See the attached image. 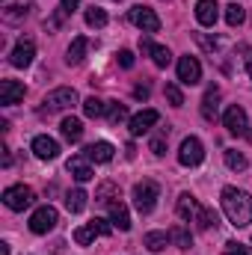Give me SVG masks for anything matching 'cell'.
I'll use <instances>...</instances> for the list:
<instances>
[{
  "label": "cell",
  "instance_id": "cell-19",
  "mask_svg": "<svg viewBox=\"0 0 252 255\" xmlns=\"http://www.w3.org/2000/svg\"><path fill=\"white\" fill-rule=\"evenodd\" d=\"M119 199V196H116ZM107 202V208H110V223L116 226V229H122V232H127L130 229V214H127V208L122 205V202Z\"/></svg>",
  "mask_w": 252,
  "mask_h": 255
},
{
  "label": "cell",
  "instance_id": "cell-23",
  "mask_svg": "<svg viewBox=\"0 0 252 255\" xmlns=\"http://www.w3.org/2000/svg\"><path fill=\"white\" fill-rule=\"evenodd\" d=\"M169 241H172V238H169L166 232H148V235L142 238V247L151 250V253H163V250L169 247Z\"/></svg>",
  "mask_w": 252,
  "mask_h": 255
},
{
  "label": "cell",
  "instance_id": "cell-20",
  "mask_svg": "<svg viewBox=\"0 0 252 255\" xmlns=\"http://www.w3.org/2000/svg\"><path fill=\"white\" fill-rule=\"evenodd\" d=\"M217 110H220V89H217V86H208V92H205V98H202V116H205L208 122H214V119H217Z\"/></svg>",
  "mask_w": 252,
  "mask_h": 255
},
{
  "label": "cell",
  "instance_id": "cell-39",
  "mask_svg": "<svg viewBox=\"0 0 252 255\" xmlns=\"http://www.w3.org/2000/svg\"><path fill=\"white\" fill-rule=\"evenodd\" d=\"M119 65H122V68H130V65H133V54H130V51H119Z\"/></svg>",
  "mask_w": 252,
  "mask_h": 255
},
{
  "label": "cell",
  "instance_id": "cell-7",
  "mask_svg": "<svg viewBox=\"0 0 252 255\" xmlns=\"http://www.w3.org/2000/svg\"><path fill=\"white\" fill-rule=\"evenodd\" d=\"M202 157H205L202 142H199L196 136H187V139L181 142V148H178V163H181V166H199Z\"/></svg>",
  "mask_w": 252,
  "mask_h": 255
},
{
  "label": "cell",
  "instance_id": "cell-29",
  "mask_svg": "<svg viewBox=\"0 0 252 255\" xmlns=\"http://www.w3.org/2000/svg\"><path fill=\"white\" fill-rule=\"evenodd\" d=\"M86 24L95 27V30H101V27L107 24V12H104L101 6H89V9H86Z\"/></svg>",
  "mask_w": 252,
  "mask_h": 255
},
{
  "label": "cell",
  "instance_id": "cell-13",
  "mask_svg": "<svg viewBox=\"0 0 252 255\" xmlns=\"http://www.w3.org/2000/svg\"><path fill=\"white\" fill-rule=\"evenodd\" d=\"M24 95H27L24 83H18V80H0V104L12 107V104L24 101Z\"/></svg>",
  "mask_w": 252,
  "mask_h": 255
},
{
  "label": "cell",
  "instance_id": "cell-2",
  "mask_svg": "<svg viewBox=\"0 0 252 255\" xmlns=\"http://www.w3.org/2000/svg\"><path fill=\"white\" fill-rule=\"evenodd\" d=\"M157 199H160V187L154 181H148V178L133 187V205H136L139 214H151L154 205H157Z\"/></svg>",
  "mask_w": 252,
  "mask_h": 255
},
{
  "label": "cell",
  "instance_id": "cell-31",
  "mask_svg": "<svg viewBox=\"0 0 252 255\" xmlns=\"http://www.w3.org/2000/svg\"><path fill=\"white\" fill-rule=\"evenodd\" d=\"M226 166H229V169H235V172H241V169H247V157H244L241 151L229 148V151H226Z\"/></svg>",
  "mask_w": 252,
  "mask_h": 255
},
{
  "label": "cell",
  "instance_id": "cell-33",
  "mask_svg": "<svg viewBox=\"0 0 252 255\" xmlns=\"http://www.w3.org/2000/svg\"><path fill=\"white\" fill-rule=\"evenodd\" d=\"M166 98H169L172 107H181V104H184V95H181V89H178L175 83H166Z\"/></svg>",
  "mask_w": 252,
  "mask_h": 255
},
{
  "label": "cell",
  "instance_id": "cell-28",
  "mask_svg": "<svg viewBox=\"0 0 252 255\" xmlns=\"http://www.w3.org/2000/svg\"><path fill=\"white\" fill-rule=\"evenodd\" d=\"M193 223H196V226H199V229H202V232H208V229H214V226H217V223H220V220H217V214H214V211H211V208H205V205H202V208H199V214H196V220H193Z\"/></svg>",
  "mask_w": 252,
  "mask_h": 255
},
{
  "label": "cell",
  "instance_id": "cell-12",
  "mask_svg": "<svg viewBox=\"0 0 252 255\" xmlns=\"http://www.w3.org/2000/svg\"><path fill=\"white\" fill-rule=\"evenodd\" d=\"M33 57H36L33 39H18V45H15L12 54H9V63L15 65V68H27V65L33 63Z\"/></svg>",
  "mask_w": 252,
  "mask_h": 255
},
{
  "label": "cell",
  "instance_id": "cell-15",
  "mask_svg": "<svg viewBox=\"0 0 252 255\" xmlns=\"http://www.w3.org/2000/svg\"><path fill=\"white\" fill-rule=\"evenodd\" d=\"M217 18H220V3L217 0H199L196 3V21L202 27H214Z\"/></svg>",
  "mask_w": 252,
  "mask_h": 255
},
{
  "label": "cell",
  "instance_id": "cell-18",
  "mask_svg": "<svg viewBox=\"0 0 252 255\" xmlns=\"http://www.w3.org/2000/svg\"><path fill=\"white\" fill-rule=\"evenodd\" d=\"M68 172H71V178L74 181H80V184H86L89 178H92V166L86 163V157H80V154H74V157H68Z\"/></svg>",
  "mask_w": 252,
  "mask_h": 255
},
{
  "label": "cell",
  "instance_id": "cell-16",
  "mask_svg": "<svg viewBox=\"0 0 252 255\" xmlns=\"http://www.w3.org/2000/svg\"><path fill=\"white\" fill-rule=\"evenodd\" d=\"M157 122H160V113L157 110H142V113H136L130 119V133L133 136H142L145 130H151V125H157Z\"/></svg>",
  "mask_w": 252,
  "mask_h": 255
},
{
  "label": "cell",
  "instance_id": "cell-30",
  "mask_svg": "<svg viewBox=\"0 0 252 255\" xmlns=\"http://www.w3.org/2000/svg\"><path fill=\"white\" fill-rule=\"evenodd\" d=\"M169 238H172L175 247H181V250H190V247H193V238H190V232L184 226H175V229L169 232Z\"/></svg>",
  "mask_w": 252,
  "mask_h": 255
},
{
  "label": "cell",
  "instance_id": "cell-4",
  "mask_svg": "<svg viewBox=\"0 0 252 255\" xmlns=\"http://www.w3.org/2000/svg\"><path fill=\"white\" fill-rule=\"evenodd\" d=\"M57 220H60L57 208L42 205V208H36V211H33V217H30V232H33V235H48V232H54Z\"/></svg>",
  "mask_w": 252,
  "mask_h": 255
},
{
  "label": "cell",
  "instance_id": "cell-24",
  "mask_svg": "<svg viewBox=\"0 0 252 255\" xmlns=\"http://www.w3.org/2000/svg\"><path fill=\"white\" fill-rule=\"evenodd\" d=\"M60 133H63L68 142H77V139L83 136V125H80V119H74V116H65L63 125H60Z\"/></svg>",
  "mask_w": 252,
  "mask_h": 255
},
{
  "label": "cell",
  "instance_id": "cell-32",
  "mask_svg": "<svg viewBox=\"0 0 252 255\" xmlns=\"http://www.w3.org/2000/svg\"><path fill=\"white\" fill-rule=\"evenodd\" d=\"M107 119H110V125H119V122H125V119H127V107H125V104H110V110H107Z\"/></svg>",
  "mask_w": 252,
  "mask_h": 255
},
{
  "label": "cell",
  "instance_id": "cell-3",
  "mask_svg": "<svg viewBox=\"0 0 252 255\" xmlns=\"http://www.w3.org/2000/svg\"><path fill=\"white\" fill-rule=\"evenodd\" d=\"M74 104H77V92H74L71 86H60V89H54V92L45 95L42 110H45V113H60V110L74 107Z\"/></svg>",
  "mask_w": 252,
  "mask_h": 255
},
{
  "label": "cell",
  "instance_id": "cell-9",
  "mask_svg": "<svg viewBox=\"0 0 252 255\" xmlns=\"http://www.w3.org/2000/svg\"><path fill=\"white\" fill-rule=\"evenodd\" d=\"M223 125L229 128V133H235V136L247 133V128H250V122H247V110L238 107V104H232V107L223 113Z\"/></svg>",
  "mask_w": 252,
  "mask_h": 255
},
{
  "label": "cell",
  "instance_id": "cell-27",
  "mask_svg": "<svg viewBox=\"0 0 252 255\" xmlns=\"http://www.w3.org/2000/svg\"><path fill=\"white\" fill-rule=\"evenodd\" d=\"M226 21H229V27H241L247 21V9L241 3H229L226 6Z\"/></svg>",
  "mask_w": 252,
  "mask_h": 255
},
{
  "label": "cell",
  "instance_id": "cell-22",
  "mask_svg": "<svg viewBox=\"0 0 252 255\" xmlns=\"http://www.w3.org/2000/svg\"><path fill=\"white\" fill-rule=\"evenodd\" d=\"M86 51H89V39L86 36H77V39H71V45H68V65H80L83 63V57H86Z\"/></svg>",
  "mask_w": 252,
  "mask_h": 255
},
{
  "label": "cell",
  "instance_id": "cell-41",
  "mask_svg": "<svg viewBox=\"0 0 252 255\" xmlns=\"http://www.w3.org/2000/svg\"><path fill=\"white\" fill-rule=\"evenodd\" d=\"M133 98L145 101V98H148V86H136V89H133Z\"/></svg>",
  "mask_w": 252,
  "mask_h": 255
},
{
  "label": "cell",
  "instance_id": "cell-6",
  "mask_svg": "<svg viewBox=\"0 0 252 255\" xmlns=\"http://www.w3.org/2000/svg\"><path fill=\"white\" fill-rule=\"evenodd\" d=\"M33 199H36V193L30 187H24V184H12V187L3 190V205L9 211H24V208L33 205Z\"/></svg>",
  "mask_w": 252,
  "mask_h": 255
},
{
  "label": "cell",
  "instance_id": "cell-8",
  "mask_svg": "<svg viewBox=\"0 0 252 255\" xmlns=\"http://www.w3.org/2000/svg\"><path fill=\"white\" fill-rule=\"evenodd\" d=\"M130 21H133L142 33H157V30H160V18H157L154 9H148V6H133V9H130Z\"/></svg>",
  "mask_w": 252,
  "mask_h": 255
},
{
  "label": "cell",
  "instance_id": "cell-21",
  "mask_svg": "<svg viewBox=\"0 0 252 255\" xmlns=\"http://www.w3.org/2000/svg\"><path fill=\"white\" fill-rule=\"evenodd\" d=\"M199 202H196V196H190V193H181L178 196V217L184 220V223H193L196 220V214H199Z\"/></svg>",
  "mask_w": 252,
  "mask_h": 255
},
{
  "label": "cell",
  "instance_id": "cell-14",
  "mask_svg": "<svg viewBox=\"0 0 252 255\" xmlns=\"http://www.w3.org/2000/svg\"><path fill=\"white\" fill-rule=\"evenodd\" d=\"M33 154H36L39 160H54V157L60 154V145H57V139L39 133V136H33Z\"/></svg>",
  "mask_w": 252,
  "mask_h": 255
},
{
  "label": "cell",
  "instance_id": "cell-10",
  "mask_svg": "<svg viewBox=\"0 0 252 255\" xmlns=\"http://www.w3.org/2000/svg\"><path fill=\"white\" fill-rule=\"evenodd\" d=\"M139 51H142V54H148V57H151V63L157 65V68H166V65L172 63V54H169V48H163V45H154L148 36H142V39H139Z\"/></svg>",
  "mask_w": 252,
  "mask_h": 255
},
{
  "label": "cell",
  "instance_id": "cell-43",
  "mask_svg": "<svg viewBox=\"0 0 252 255\" xmlns=\"http://www.w3.org/2000/svg\"><path fill=\"white\" fill-rule=\"evenodd\" d=\"M0 255H9V247L6 244H0Z\"/></svg>",
  "mask_w": 252,
  "mask_h": 255
},
{
  "label": "cell",
  "instance_id": "cell-38",
  "mask_svg": "<svg viewBox=\"0 0 252 255\" xmlns=\"http://www.w3.org/2000/svg\"><path fill=\"white\" fill-rule=\"evenodd\" d=\"M116 184H110V181H107V184H101V190L95 193V199H98V202H110V199H107V196H116Z\"/></svg>",
  "mask_w": 252,
  "mask_h": 255
},
{
  "label": "cell",
  "instance_id": "cell-17",
  "mask_svg": "<svg viewBox=\"0 0 252 255\" xmlns=\"http://www.w3.org/2000/svg\"><path fill=\"white\" fill-rule=\"evenodd\" d=\"M83 157L92 160V163H110L113 160V145L110 142H92V145H86Z\"/></svg>",
  "mask_w": 252,
  "mask_h": 255
},
{
  "label": "cell",
  "instance_id": "cell-37",
  "mask_svg": "<svg viewBox=\"0 0 252 255\" xmlns=\"http://www.w3.org/2000/svg\"><path fill=\"white\" fill-rule=\"evenodd\" d=\"M3 15H6V21H21V18L27 15V9H24V6H6Z\"/></svg>",
  "mask_w": 252,
  "mask_h": 255
},
{
  "label": "cell",
  "instance_id": "cell-40",
  "mask_svg": "<svg viewBox=\"0 0 252 255\" xmlns=\"http://www.w3.org/2000/svg\"><path fill=\"white\" fill-rule=\"evenodd\" d=\"M60 6H63L65 12H68V15H71V12H74V9H77V6H80V0H60Z\"/></svg>",
  "mask_w": 252,
  "mask_h": 255
},
{
  "label": "cell",
  "instance_id": "cell-26",
  "mask_svg": "<svg viewBox=\"0 0 252 255\" xmlns=\"http://www.w3.org/2000/svg\"><path fill=\"white\" fill-rule=\"evenodd\" d=\"M86 199H89V196L77 187V190H71L68 196H65V208H68L71 214H80V211L86 208Z\"/></svg>",
  "mask_w": 252,
  "mask_h": 255
},
{
  "label": "cell",
  "instance_id": "cell-36",
  "mask_svg": "<svg viewBox=\"0 0 252 255\" xmlns=\"http://www.w3.org/2000/svg\"><path fill=\"white\" fill-rule=\"evenodd\" d=\"M226 250H229V255H252V247H247V244H238V241L226 244Z\"/></svg>",
  "mask_w": 252,
  "mask_h": 255
},
{
  "label": "cell",
  "instance_id": "cell-1",
  "mask_svg": "<svg viewBox=\"0 0 252 255\" xmlns=\"http://www.w3.org/2000/svg\"><path fill=\"white\" fill-rule=\"evenodd\" d=\"M220 202H223V211H226V217H229V223H232L235 229H247L252 223V196L247 190L223 187Z\"/></svg>",
  "mask_w": 252,
  "mask_h": 255
},
{
  "label": "cell",
  "instance_id": "cell-42",
  "mask_svg": "<svg viewBox=\"0 0 252 255\" xmlns=\"http://www.w3.org/2000/svg\"><path fill=\"white\" fill-rule=\"evenodd\" d=\"M0 151H3V166H9V163H12V157H9V148H0Z\"/></svg>",
  "mask_w": 252,
  "mask_h": 255
},
{
  "label": "cell",
  "instance_id": "cell-34",
  "mask_svg": "<svg viewBox=\"0 0 252 255\" xmlns=\"http://www.w3.org/2000/svg\"><path fill=\"white\" fill-rule=\"evenodd\" d=\"M65 18H68V12H65L63 6H60V9H57V12H54V18H48V21H45V30H57V27H60V24H63Z\"/></svg>",
  "mask_w": 252,
  "mask_h": 255
},
{
  "label": "cell",
  "instance_id": "cell-11",
  "mask_svg": "<svg viewBox=\"0 0 252 255\" xmlns=\"http://www.w3.org/2000/svg\"><path fill=\"white\" fill-rule=\"evenodd\" d=\"M178 80L184 83V86H196L199 80H202V65H199V60L196 57H181L178 60Z\"/></svg>",
  "mask_w": 252,
  "mask_h": 255
},
{
  "label": "cell",
  "instance_id": "cell-44",
  "mask_svg": "<svg viewBox=\"0 0 252 255\" xmlns=\"http://www.w3.org/2000/svg\"><path fill=\"white\" fill-rule=\"evenodd\" d=\"M247 68H250V77H252V57H250V65H247Z\"/></svg>",
  "mask_w": 252,
  "mask_h": 255
},
{
  "label": "cell",
  "instance_id": "cell-25",
  "mask_svg": "<svg viewBox=\"0 0 252 255\" xmlns=\"http://www.w3.org/2000/svg\"><path fill=\"white\" fill-rule=\"evenodd\" d=\"M107 110H110V104L101 101V98H95V95L83 101V113H86L89 119H101V116H107Z\"/></svg>",
  "mask_w": 252,
  "mask_h": 255
},
{
  "label": "cell",
  "instance_id": "cell-5",
  "mask_svg": "<svg viewBox=\"0 0 252 255\" xmlns=\"http://www.w3.org/2000/svg\"><path fill=\"white\" fill-rule=\"evenodd\" d=\"M110 232H113V226H110L107 220H92V223H86V226L74 229V244H80V247H89L95 238H107Z\"/></svg>",
  "mask_w": 252,
  "mask_h": 255
},
{
  "label": "cell",
  "instance_id": "cell-35",
  "mask_svg": "<svg viewBox=\"0 0 252 255\" xmlns=\"http://www.w3.org/2000/svg\"><path fill=\"white\" fill-rule=\"evenodd\" d=\"M166 133H169V130H163L160 136H151V151H154L157 157H160V154H166Z\"/></svg>",
  "mask_w": 252,
  "mask_h": 255
}]
</instances>
